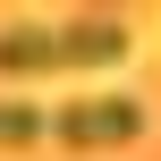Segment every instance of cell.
<instances>
[{
    "instance_id": "obj_1",
    "label": "cell",
    "mask_w": 161,
    "mask_h": 161,
    "mask_svg": "<svg viewBox=\"0 0 161 161\" xmlns=\"http://www.w3.org/2000/svg\"><path fill=\"white\" fill-rule=\"evenodd\" d=\"M136 25L110 8H68V17H8L0 25V76L8 85H42V76H102L127 68Z\"/></svg>"
},
{
    "instance_id": "obj_2",
    "label": "cell",
    "mask_w": 161,
    "mask_h": 161,
    "mask_svg": "<svg viewBox=\"0 0 161 161\" xmlns=\"http://www.w3.org/2000/svg\"><path fill=\"white\" fill-rule=\"evenodd\" d=\"M42 136L68 153H119L144 136V93H68L42 110Z\"/></svg>"
},
{
    "instance_id": "obj_3",
    "label": "cell",
    "mask_w": 161,
    "mask_h": 161,
    "mask_svg": "<svg viewBox=\"0 0 161 161\" xmlns=\"http://www.w3.org/2000/svg\"><path fill=\"white\" fill-rule=\"evenodd\" d=\"M25 144H42V102L0 93V153H25Z\"/></svg>"
}]
</instances>
